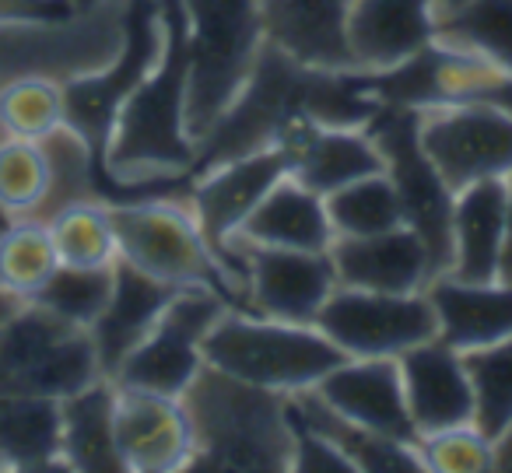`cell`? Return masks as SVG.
I'll use <instances>...</instances> for the list:
<instances>
[{"label": "cell", "mask_w": 512, "mask_h": 473, "mask_svg": "<svg viewBox=\"0 0 512 473\" xmlns=\"http://www.w3.org/2000/svg\"><path fill=\"white\" fill-rule=\"evenodd\" d=\"M376 113L369 71L302 64L264 39L242 92L197 144L190 172L200 176L267 144H292L309 127H365Z\"/></svg>", "instance_id": "6da1fadb"}, {"label": "cell", "mask_w": 512, "mask_h": 473, "mask_svg": "<svg viewBox=\"0 0 512 473\" xmlns=\"http://www.w3.org/2000/svg\"><path fill=\"white\" fill-rule=\"evenodd\" d=\"M162 57V4L158 0H127L123 15V50L106 71L67 81L64 127L85 144L92 193L102 204H134L158 197H190L193 172H162V176L123 179L109 165L113 130L123 102L155 71Z\"/></svg>", "instance_id": "7a4b0ae2"}, {"label": "cell", "mask_w": 512, "mask_h": 473, "mask_svg": "<svg viewBox=\"0 0 512 473\" xmlns=\"http://www.w3.org/2000/svg\"><path fill=\"white\" fill-rule=\"evenodd\" d=\"M197 452L190 470L288 473L292 470V421L288 393L253 386L207 365L183 389Z\"/></svg>", "instance_id": "3957f363"}, {"label": "cell", "mask_w": 512, "mask_h": 473, "mask_svg": "<svg viewBox=\"0 0 512 473\" xmlns=\"http://www.w3.org/2000/svg\"><path fill=\"white\" fill-rule=\"evenodd\" d=\"M158 4H162V57L155 71L123 102L109 148V165L123 179L190 172L197 162V141L186 134V81H190L186 4L183 0H158Z\"/></svg>", "instance_id": "277c9868"}, {"label": "cell", "mask_w": 512, "mask_h": 473, "mask_svg": "<svg viewBox=\"0 0 512 473\" xmlns=\"http://www.w3.org/2000/svg\"><path fill=\"white\" fill-rule=\"evenodd\" d=\"M109 214H113L120 260L134 263L137 270L172 288L214 291L228 309L246 312L239 281L211 249L186 197L109 204Z\"/></svg>", "instance_id": "5b68a950"}, {"label": "cell", "mask_w": 512, "mask_h": 473, "mask_svg": "<svg viewBox=\"0 0 512 473\" xmlns=\"http://www.w3.org/2000/svg\"><path fill=\"white\" fill-rule=\"evenodd\" d=\"M348 354L316 323H285L225 309L204 337V361L253 386L299 393L313 389Z\"/></svg>", "instance_id": "8992f818"}, {"label": "cell", "mask_w": 512, "mask_h": 473, "mask_svg": "<svg viewBox=\"0 0 512 473\" xmlns=\"http://www.w3.org/2000/svg\"><path fill=\"white\" fill-rule=\"evenodd\" d=\"M186 4V134L204 141L242 92L256 53L264 46V22L256 0H183Z\"/></svg>", "instance_id": "52a82bcc"}, {"label": "cell", "mask_w": 512, "mask_h": 473, "mask_svg": "<svg viewBox=\"0 0 512 473\" xmlns=\"http://www.w3.org/2000/svg\"><path fill=\"white\" fill-rule=\"evenodd\" d=\"M106 379L92 333L25 302L0 326V396H64Z\"/></svg>", "instance_id": "ba28073f"}, {"label": "cell", "mask_w": 512, "mask_h": 473, "mask_svg": "<svg viewBox=\"0 0 512 473\" xmlns=\"http://www.w3.org/2000/svg\"><path fill=\"white\" fill-rule=\"evenodd\" d=\"M365 130L383 155V169L400 197L404 225H411L425 242L432 274H449L456 190L442 179V172L421 148V113L418 109L379 106V113L365 123Z\"/></svg>", "instance_id": "9c48e42d"}, {"label": "cell", "mask_w": 512, "mask_h": 473, "mask_svg": "<svg viewBox=\"0 0 512 473\" xmlns=\"http://www.w3.org/2000/svg\"><path fill=\"white\" fill-rule=\"evenodd\" d=\"M369 88L379 106L418 109V113L470 106V102H491L512 113V74H505L470 46L449 39H435L397 67L369 71Z\"/></svg>", "instance_id": "30bf717a"}, {"label": "cell", "mask_w": 512, "mask_h": 473, "mask_svg": "<svg viewBox=\"0 0 512 473\" xmlns=\"http://www.w3.org/2000/svg\"><path fill=\"white\" fill-rule=\"evenodd\" d=\"M316 326L348 358H400L411 347L439 337L435 309L425 291H365L337 284L316 312Z\"/></svg>", "instance_id": "8fae6325"}, {"label": "cell", "mask_w": 512, "mask_h": 473, "mask_svg": "<svg viewBox=\"0 0 512 473\" xmlns=\"http://www.w3.org/2000/svg\"><path fill=\"white\" fill-rule=\"evenodd\" d=\"M228 270L239 281L246 312L285 319V323H316V312L337 288L330 249L306 253V249H278L232 239Z\"/></svg>", "instance_id": "7c38bea8"}, {"label": "cell", "mask_w": 512, "mask_h": 473, "mask_svg": "<svg viewBox=\"0 0 512 473\" xmlns=\"http://www.w3.org/2000/svg\"><path fill=\"white\" fill-rule=\"evenodd\" d=\"M228 305L214 291L186 288L165 305L148 337L123 358L113 382L130 389L183 396V389L204 368V337Z\"/></svg>", "instance_id": "4fadbf2b"}, {"label": "cell", "mask_w": 512, "mask_h": 473, "mask_svg": "<svg viewBox=\"0 0 512 473\" xmlns=\"http://www.w3.org/2000/svg\"><path fill=\"white\" fill-rule=\"evenodd\" d=\"M421 148L453 190L512 176V113L491 102L421 113Z\"/></svg>", "instance_id": "5bb4252c"}, {"label": "cell", "mask_w": 512, "mask_h": 473, "mask_svg": "<svg viewBox=\"0 0 512 473\" xmlns=\"http://www.w3.org/2000/svg\"><path fill=\"white\" fill-rule=\"evenodd\" d=\"M292 148L285 144H267L260 151H249L232 162H221L214 169L193 176L190 207L204 228L211 249L228 267V242L239 235L249 214L260 207V200L274 190L285 176H292ZM232 274V270H228Z\"/></svg>", "instance_id": "9a60e30c"}, {"label": "cell", "mask_w": 512, "mask_h": 473, "mask_svg": "<svg viewBox=\"0 0 512 473\" xmlns=\"http://www.w3.org/2000/svg\"><path fill=\"white\" fill-rule=\"evenodd\" d=\"M116 449H120L123 470H190L197 438H193V421L183 407V396L116 386Z\"/></svg>", "instance_id": "2e32d148"}, {"label": "cell", "mask_w": 512, "mask_h": 473, "mask_svg": "<svg viewBox=\"0 0 512 473\" xmlns=\"http://www.w3.org/2000/svg\"><path fill=\"white\" fill-rule=\"evenodd\" d=\"M313 389L348 421L397 438V442L418 445L421 435L407 414L397 358H344Z\"/></svg>", "instance_id": "e0dca14e"}, {"label": "cell", "mask_w": 512, "mask_h": 473, "mask_svg": "<svg viewBox=\"0 0 512 473\" xmlns=\"http://www.w3.org/2000/svg\"><path fill=\"white\" fill-rule=\"evenodd\" d=\"M442 0H351L348 53L355 71H386L439 39Z\"/></svg>", "instance_id": "ac0fdd59"}, {"label": "cell", "mask_w": 512, "mask_h": 473, "mask_svg": "<svg viewBox=\"0 0 512 473\" xmlns=\"http://www.w3.org/2000/svg\"><path fill=\"white\" fill-rule=\"evenodd\" d=\"M407 414L418 435L474 421V386L467 361L446 340L432 337L397 358Z\"/></svg>", "instance_id": "d6986e66"}, {"label": "cell", "mask_w": 512, "mask_h": 473, "mask_svg": "<svg viewBox=\"0 0 512 473\" xmlns=\"http://www.w3.org/2000/svg\"><path fill=\"white\" fill-rule=\"evenodd\" d=\"M337 284L365 291H425L432 281V260L411 225H397L379 235H358V239H334L330 246Z\"/></svg>", "instance_id": "ffe728a7"}, {"label": "cell", "mask_w": 512, "mask_h": 473, "mask_svg": "<svg viewBox=\"0 0 512 473\" xmlns=\"http://www.w3.org/2000/svg\"><path fill=\"white\" fill-rule=\"evenodd\" d=\"M179 291L183 288H172V284H165V281H155L151 274L137 270L134 263L116 256L113 295H109L102 316L88 326L95 354H99V368L106 379H113L116 368L123 365V358L148 337V330L158 323L165 305H169Z\"/></svg>", "instance_id": "44dd1931"}, {"label": "cell", "mask_w": 512, "mask_h": 473, "mask_svg": "<svg viewBox=\"0 0 512 473\" xmlns=\"http://www.w3.org/2000/svg\"><path fill=\"white\" fill-rule=\"evenodd\" d=\"M435 309L439 340L460 354L512 337V281H460L439 274L425 288Z\"/></svg>", "instance_id": "7402d4cb"}, {"label": "cell", "mask_w": 512, "mask_h": 473, "mask_svg": "<svg viewBox=\"0 0 512 473\" xmlns=\"http://www.w3.org/2000/svg\"><path fill=\"white\" fill-rule=\"evenodd\" d=\"M264 39L313 67H351V0H256ZM355 71V67H351Z\"/></svg>", "instance_id": "603a6c76"}, {"label": "cell", "mask_w": 512, "mask_h": 473, "mask_svg": "<svg viewBox=\"0 0 512 473\" xmlns=\"http://www.w3.org/2000/svg\"><path fill=\"white\" fill-rule=\"evenodd\" d=\"M505 249V179H481L456 190L453 204V263L460 281H495Z\"/></svg>", "instance_id": "cb8c5ba5"}, {"label": "cell", "mask_w": 512, "mask_h": 473, "mask_svg": "<svg viewBox=\"0 0 512 473\" xmlns=\"http://www.w3.org/2000/svg\"><path fill=\"white\" fill-rule=\"evenodd\" d=\"M235 239L256 242V246L278 249H306V253H327L334 246V225L327 218V200L302 186L299 179L285 176L249 214Z\"/></svg>", "instance_id": "d4e9b609"}, {"label": "cell", "mask_w": 512, "mask_h": 473, "mask_svg": "<svg viewBox=\"0 0 512 473\" xmlns=\"http://www.w3.org/2000/svg\"><path fill=\"white\" fill-rule=\"evenodd\" d=\"M288 148L295 155L292 179L320 197L372 172H383V155L365 127H309Z\"/></svg>", "instance_id": "484cf974"}, {"label": "cell", "mask_w": 512, "mask_h": 473, "mask_svg": "<svg viewBox=\"0 0 512 473\" xmlns=\"http://www.w3.org/2000/svg\"><path fill=\"white\" fill-rule=\"evenodd\" d=\"M64 421V456L67 470L81 473H123V459L116 449V382L95 379L92 386L60 400Z\"/></svg>", "instance_id": "4316f807"}, {"label": "cell", "mask_w": 512, "mask_h": 473, "mask_svg": "<svg viewBox=\"0 0 512 473\" xmlns=\"http://www.w3.org/2000/svg\"><path fill=\"white\" fill-rule=\"evenodd\" d=\"M64 421L53 396H0V466L67 470L60 456Z\"/></svg>", "instance_id": "83f0119b"}, {"label": "cell", "mask_w": 512, "mask_h": 473, "mask_svg": "<svg viewBox=\"0 0 512 473\" xmlns=\"http://www.w3.org/2000/svg\"><path fill=\"white\" fill-rule=\"evenodd\" d=\"M292 400L299 407V414L323 438H330L341 449V456L348 459L355 473H425L414 445L397 442V438H386L379 431L348 421L330 403H323L316 396V389H299V393H292Z\"/></svg>", "instance_id": "f1b7e54d"}, {"label": "cell", "mask_w": 512, "mask_h": 473, "mask_svg": "<svg viewBox=\"0 0 512 473\" xmlns=\"http://www.w3.org/2000/svg\"><path fill=\"white\" fill-rule=\"evenodd\" d=\"M46 225H50L60 263L67 267H113L120 256L113 214L102 200H71L57 207Z\"/></svg>", "instance_id": "f546056e"}, {"label": "cell", "mask_w": 512, "mask_h": 473, "mask_svg": "<svg viewBox=\"0 0 512 473\" xmlns=\"http://www.w3.org/2000/svg\"><path fill=\"white\" fill-rule=\"evenodd\" d=\"M60 267L50 225L43 218L8 221L0 232V288L29 302Z\"/></svg>", "instance_id": "4dcf8cb0"}, {"label": "cell", "mask_w": 512, "mask_h": 473, "mask_svg": "<svg viewBox=\"0 0 512 473\" xmlns=\"http://www.w3.org/2000/svg\"><path fill=\"white\" fill-rule=\"evenodd\" d=\"M323 200H327V218H330V225H334L337 239L379 235V232H390V228L404 225L400 197H397V190H393L386 169L355 179V183L327 193Z\"/></svg>", "instance_id": "1f68e13d"}, {"label": "cell", "mask_w": 512, "mask_h": 473, "mask_svg": "<svg viewBox=\"0 0 512 473\" xmlns=\"http://www.w3.org/2000/svg\"><path fill=\"white\" fill-rule=\"evenodd\" d=\"M439 39L470 46L512 74V0H456L442 8Z\"/></svg>", "instance_id": "d6a6232c"}, {"label": "cell", "mask_w": 512, "mask_h": 473, "mask_svg": "<svg viewBox=\"0 0 512 473\" xmlns=\"http://www.w3.org/2000/svg\"><path fill=\"white\" fill-rule=\"evenodd\" d=\"M53 186V158L46 141L8 137L0 144V211L8 218H36Z\"/></svg>", "instance_id": "836d02e7"}, {"label": "cell", "mask_w": 512, "mask_h": 473, "mask_svg": "<svg viewBox=\"0 0 512 473\" xmlns=\"http://www.w3.org/2000/svg\"><path fill=\"white\" fill-rule=\"evenodd\" d=\"M109 295H113V267H67V263H60L29 302L53 312L64 323L88 330L102 316Z\"/></svg>", "instance_id": "e575fe53"}, {"label": "cell", "mask_w": 512, "mask_h": 473, "mask_svg": "<svg viewBox=\"0 0 512 473\" xmlns=\"http://www.w3.org/2000/svg\"><path fill=\"white\" fill-rule=\"evenodd\" d=\"M474 386V424L498 438L512 424V337L463 354Z\"/></svg>", "instance_id": "d590c367"}, {"label": "cell", "mask_w": 512, "mask_h": 473, "mask_svg": "<svg viewBox=\"0 0 512 473\" xmlns=\"http://www.w3.org/2000/svg\"><path fill=\"white\" fill-rule=\"evenodd\" d=\"M0 127L22 141H50L64 130V88L46 78H18L0 88Z\"/></svg>", "instance_id": "8d00e7d4"}, {"label": "cell", "mask_w": 512, "mask_h": 473, "mask_svg": "<svg viewBox=\"0 0 512 473\" xmlns=\"http://www.w3.org/2000/svg\"><path fill=\"white\" fill-rule=\"evenodd\" d=\"M418 456L425 473H488L495 470V438H488L474 421L428 431L418 438Z\"/></svg>", "instance_id": "74e56055"}, {"label": "cell", "mask_w": 512, "mask_h": 473, "mask_svg": "<svg viewBox=\"0 0 512 473\" xmlns=\"http://www.w3.org/2000/svg\"><path fill=\"white\" fill-rule=\"evenodd\" d=\"M288 421H292V470L295 473H355L330 438H323L306 417L299 414L292 393H288Z\"/></svg>", "instance_id": "f35d334b"}, {"label": "cell", "mask_w": 512, "mask_h": 473, "mask_svg": "<svg viewBox=\"0 0 512 473\" xmlns=\"http://www.w3.org/2000/svg\"><path fill=\"white\" fill-rule=\"evenodd\" d=\"M74 18L71 0H0V22L8 25H57Z\"/></svg>", "instance_id": "ab89813d"}, {"label": "cell", "mask_w": 512, "mask_h": 473, "mask_svg": "<svg viewBox=\"0 0 512 473\" xmlns=\"http://www.w3.org/2000/svg\"><path fill=\"white\" fill-rule=\"evenodd\" d=\"M502 281H512V176L505 179V249H502Z\"/></svg>", "instance_id": "60d3db41"}, {"label": "cell", "mask_w": 512, "mask_h": 473, "mask_svg": "<svg viewBox=\"0 0 512 473\" xmlns=\"http://www.w3.org/2000/svg\"><path fill=\"white\" fill-rule=\"evenodd\" d=\"M495 470L512 473V424L495 438Z\"/></svg>", "instance_id": "b9f144b4"}, {"label": "cell", "mask_w": 512, "mask_h": 473, "mask_svg": "<svg viewBox=\"0 0 512 473\" xmlns=\"http://www.w3.org/2000/svg\"><path fill=\"white\" fill-rule=\"evenodd\" d=\"M22 305H25L22 298H18V295H11V291H4V288H0V326L8 323V319L15 316V312L22 309Z\"/></svg>", "instance_id": "7bdbcfd3"}, {"label": "cell", "mask_w": 512, "mask_h": 473, "mask_svg": "<svg viewBox=\"0 0 512 473\" xmlns=\"http://www.w3.org/2000/svg\"><path fill=\"white\" fill-rule=\"evenodd\" d=\"M74 4V15H88V11H95L102 4V0H71Z\"/></svg>", "instance_id": "ee69618b"}, {"label": "cell", "mask_w": 512, "mask_h": 473, "mask_svg": "<svg viewBox=\"0 0 512 473\" xmlns=\"http://www.w3.org/2000/svg\"><path fill=\"white\" fill-rule=\"evenodd\" d=\"M8 221H11V218H8V214L0 211V232H4V228H8Z\"/></svg>", "instance_id": "f6af8a7d"}, {"label": "cell", "mask_w": 512, "mask_h": 473, "mask_svg": "<svg viewBox=\"0 0 512 473\" xmlns=\"http://www.w3.org/2000/svg\"><path fill=\"white\" fill-rule=\"evenodd\" d=\"M449 4H456V0H442V8H449Z\"/></svg>", "instance_id": "bcb514c9"}]
</instances>
